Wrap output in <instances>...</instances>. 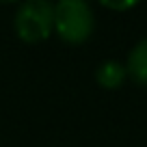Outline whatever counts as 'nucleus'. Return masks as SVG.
<instances>
[{
  "label": "nucleus",
  "mask_w": 147,
  "mask_h": 147,
  "mask_svg": "<svg viewBox=\"0 0 147 147\" xmlns=\"http://www.w3.org/2000/svg\"><path fill=\"white\" fill-rule=\"evenodd\" d=\"M95 20L84 0H61L54 5V30L67 43H84L91 37Z\"/></svg>",
  "instance_id": "obj_1"
},
{
  "label": "nucleus",
  "mask_w": 147,
  "mask_h": 147,
  "mask_svg": "<svg viewBox=\"0 0 147 147\" xmlns=\"http://www.w3.org/2000/svg\"><path fill=\"white\" fill-rule=\"evenodd\" d=\"M104 7H110V9H128V7H134V2H104Z\"/></svg>",
  "instance_id": "obj_5"
},
{
  "label": "nucleus",
  "mask_w": 147,
  "mask_h": 147,
  "mask_svg": "<svg viewBox=\"0 0 147 147\" xmlns=\"http://www.w3.org/2000/svg\"><path fill=\"white\" fill-rule=\"evenodd\" d=\"M125 74L128 71H125V67L119 61H104L95 71V80L104 89H117V87H121Z\"/></svg>",
  "instance_id": "obj_4"
},
{
  "label": "nucleus",
  "mask_w": 147,
  "mask_h": 147,
  "mask_svg": "<svg viewBox=\"0 0 147 147\" xmlns=\"http://www.w3.org/2000/svg\"><path fill=\"white\" fill-rule=\"evenodd\" d=\"M125 71L136 80L138 84H147V37L141 39L136 46L130 50Z\"/></svg>",
  "instance_id": "obj_3"
},
{
  "label": "nucleus",
  "mask_w": 147,
  "mask_h": 147,
  "mask_svg": "<svg viewBox=\"0 0 147 147\" xmlns=\"http://www.w3.org/2000/svg\"><path fill=\"white\" fill-rule=\"evenodd\" d=\"M15 35L24 43H41L54 28V5L46 0H28L15 11Z\"/></svg>",
  "instance_id": "obj_2"
}]
</instances>
